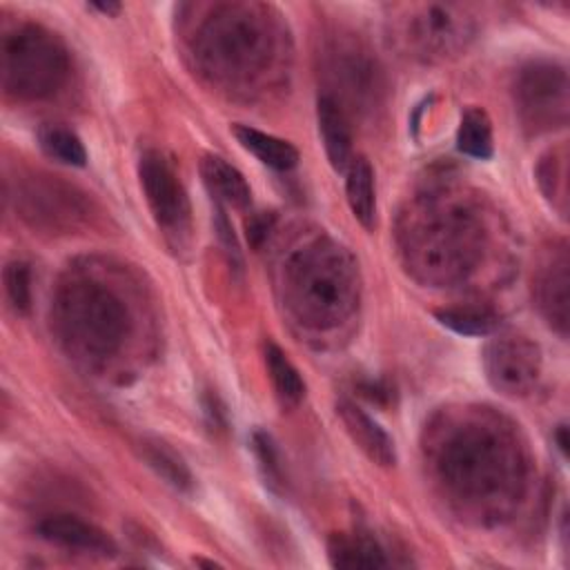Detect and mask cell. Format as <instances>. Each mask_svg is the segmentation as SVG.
Returning a JSON list of instances; mask_svg holds the SVG:
<instances>
[{
	"label": "cell",
	"mask_w": 570,
	"mask_h": 570,
	"mask_svg": "<svg viewBox=\"0 0 570 570\" xmlns=\"http://www.w3.org/2000/svg\"><path fill=\"white\" fill-rule=\"evenodd\" d=\"M4 89L16 98H42L62 82L67 58L60 42L40 27H22L4 40Z\"/></svg>",
	"instance_id": "1"
},
{
	"label": "cell",
	"mask_w": 570,
	"mask_h": 570,
	"mask_svg": "<svg viewBox=\"0 0 570 570\" xmlns=\"http://www.w3.org/2000/svg\"><path fill=\"white\" fill-rule=\"evenodd\" d=\"M514 98L523 125L532 131H548L566 125L568 78L559 65L532 62L521 69Z\"/></svg>",
	"instance_id": "2"
},
{
	"label": "cell",
	"mask_w": 570,
	"mask_h": 570,
	"mask_svg": "<svg viewBox=\"0 0 570 570\" xmlns=\"http://www.w3.org/2000/svg\"><path fill=\"white\" fill-rule=\"evenodd\" d=\"M138 178L156 225L167 236H180L189 227V200L169 160L147 149L138 158Z\"/></svg>",
	"instance_id": "3"
},
{
	"label": "cell",
	"mask_w": 570,
	"mask_h": 570,
	"mask_svg": "<svg viewBox=\"0 0 570 570\" xmlns=\"http://www.w3.org/2000/svg\"><path fill=\"white\" fill-rule=\"evenodd\" d=\"M483 367L497 392L521 396L528 394L539 379L541 352L528 336L499 334L483 350Z\"/></svg>",
	"instance_id": "4"
},
{
	"label": "cell",
	"mask_w": 570,
	"mask_h": 570,
	"mask_svg": "<svg viewBox=\"0 0 570 570\" xmlns=\"http://www.w3.org/2000/svg\"><path fill=\"white\" fill-rule=\"evenodd\" d=\"M465 16L456 4H425L412 13L410 42L425 56H443L465 38Z\"/></svg>",
	"instance_id": "5"
},
{
	"label": "cell",
	"mask_w": 570,
	"mask_h": 570,
	"mask_svg": "<svg viewBox=\"0 0 570 570\" xmlns=\"http://www.w3.org/2000/svg\"><path fill=\"white\" fill-rule=\"evenodd\" d=\"M38 534L56 546L80 550L96 557H114L118 552L114 539L98 525L71 514H51L38 523Z\"/></svg>",
	"instance_id": "6"
},
{
	"label": "cell",
	"mask_w": 570,
	"mask_h": 570,
	"mask_svg": "<svg viewBox=\"0 0 570 570\" xmlns=\"http://www.w3.org/2000/svg\"><path fill=\"white\" fill-rule=\"evenodd\" d=\"M336 414L341 416L350 439L358 445V450L374 463L390 468L396 463V448L390 434L356 403L341 399L336 403Z\"/></svg>",
	"instance_id": "7"
},
{
	"label": "cell",
	"mask_w": 570,
	"mask_h": 570,
	"mask_svg": "<svg viewBox=\"0 0 570 570\" xmlns=\"http://www.w3.org/2000/svg\"><path fill=\"white\" fill-rule=\"evenodd\" d=\"M316 122H318V134L332 169L338 174H345L352 163V134H350L347 118L334 98L330 96L318 98Z\"/></svg>",
	"instance_id": "8"
},
{
	"label": "cell",
	"mask_w": 570,
	"mask_h": 570,
	"mask_svg": "<svg viewBox=\"0 0 570 570\" xmlns=\"http://www.w3.org/2000/svg\"><path fill=\"white\" fill-rule=\"evenodd\" d=\"M200 176L218 205L227 203L238 209L249 207L252 189H249L245 176L234 165H229L225 158H220L216 154L203 156Z\"/></svg>",
	"instance_id": "9"
},
{
	"label": "cell",
	"mask_w": 570,
	"mask_h": 570,
	"mask_svg": "<svg viewBox=\"0 0 570 570\" xmlns=\"http://www.w3.org/2000/svg\"><path fill=\"white\" fill-rule=\"evenodd\" d=\"M236 140L243 149L254 154L263 165L276 169V171H289L298 163V151L292 142L276 138L272 134H265L261 129H254L249 125H234L232 127Z\"/></svg>",
	"instance_id": "10"
},
{
	"label": "cell",
	"mask_w": 570,
	"mask_h": 570,
	"mask_svg": "<svg viewBox=\"0 0 570 570\" xmlns=\"http://www.w3.org/2000/svg\"><path fill=\"white\" fill-rule=\"evenodd\" d=\"M345 196L354 218L372 229L376 223V191H374V169L365 156L352 158L345 171Z\"/></svg>",
	"instance_id": "11"
},
{
	"label": "cell",
	"mask_w": 570,
	"mask_h": 570,
	"mask_svg": "<svg viewBox=\"0 0 570 570\" xmlns=\"http://www.w3.org/2000/svg\"><path fill=\"white\" fill-rule=\"evenodd\" d=\"M327 557L334 568H383L390 563L376 541L365 534H334Z\"/></svg>",
	"instance_id": "12"
},
{
	"label": "cell",
	"mask_w": 570,
	"mask_h": 570,
	"mask_svg": "<svg viewBox=\"0 0 570 570\" xmlns=\"http://www.w3.org/2000/svg\"><path fill=\"white\" fill-rule=\"evenodd\" d=\"M539 296H541V307L546 309L550 323H554L559 327V332L566 334V325H568V261H566L563 252L559 254L557 261H552V267L541 278Z\"/></svg>",
	"instance_id": "13"
},
{
	"label": "cell",
	"mask_w": 570,
	"mask_h": 570,
	"mask_svg": "<svg viewBox=\"0 0 570 570\" xmlns=\"http://www.w3.org/2000/svg\"><path fill=\"white\" fill-rule=\"evenodd\" d=\"M456 149L479 160H488L492 156V122L481 107H470L463 111L456 129Z\"/></svg>",
	"instance_id": "14"
},
{
	"label": "cell",
	"mask_w": 570,
	"mask_h": 570,
	"mask_svg": "<svg viewBox=\"0 0 570 570\" xmlns=\"http://www.w3.org/2000/svg\"><path fill=\"white\" fill-rule=\"evenodd\" d=\"M263 356H265V367L269 372V379L274 383V390H276V396L281 399V403L296 405L305 396V383H303L298 370L292 365L287 354L272 341L265 343Z\"/></svg>",
	"instance_id": "15"
},
{
	"label": "cell",
	"mask_w": 570,
	"mask_h": 570,
	"mask_svg": "<svg viewBox=\"0 0 570 570\" xmlns=\"http://www.w3.org/2000/svg\"><path fill=\"white\" fill-rule=\"evenodd\" d=\"M38 145L40 149L69 167H82L87 163V149L76 131L65 125H42L38 129Z\"/></svg>",
	"instance_id": "16"
},
{
	"label": "cell",
	"mask_w": 570,
	"mask_h": 570,
	"mask_svg": "<svg viewBox=\"0 0 570 570\" xmlns=\"http://www.w3.org/2000/svg\"><path fill=\"white\" fill-rule=\"evenodd\" d=\"M142 456L147 465L163 476L169 485H174L180 492H189L194 485V479L185 465V461L163 441H145L142 443Z\"/></svg>",
	"instance_id": "17"
},
{
	"label": "cell",
	"mask_w": 570,
	"mask_h": 570,
	"mask_svg": "<svg viewBox=\"0 0 570 570\" xmlns=\"http://www.w3.org/2000/svg\"><path fill=\"white\" fill-rule=\"evenodd\" d=\"M441 325L450 327L456 334L465 336H488L497 327V318L492 312L481 307H452L436 312Z\"/></svg>",
	"instance_id": "18"
},
{
	"label": "cell",
	"mask_w": 570,
	"mask_h": 570,
	"mask_svg": "<svg viewBox=\"0 0 570 570\" xmlns=\"http://www.w3.org/2000/svg\"><path fill=\"white\" fill-rule=\"evenodd\" d=\"M252 448H254V454L258 459V468L263 472V479L265 483L274 490V492H281L285 481H283V468H281V461H278V452H276V445L272 441L269 434L256 430L254 436H252Z\"/></svg>",
	"instance_id": "19"
},
{
	"label": "cell",
	"mask_w": 570,
	"mask_h": 570,
	"mask_svg": "<svg viewBox=\"0 0 570 570\" xmlns=\"http://www.w3.org/2000/svg\"><path fill=\"white\" fill-rule=\"evenodd\" d=\"M4 292L11 307L18 314H24L31 303V287H29V267L20 261H13L4 267Z\"/></svg>",
	"instance_id": "20"
},
{
	"label": "cell",
	"mask_w": 570,
	"mask_h": 570,
	"mask_svg": "<svg viewBox=\"0 0 570 570\" xmlns=\"http://www.w3.org/2000/svg\"><path fill=\"white\" fill-rule=\"evenodd\" d=\"M91 7L98 9V11H102V13H107V16H114V13L120 11V4H118V2H94Z\"/></svg>",
	"instance_id": "21"
},
{
	"label": "cell",
	"mask_w": 570,
	"mask_h": 570,
	"mask_svg": "<svg viewBox=\"0 0 570 570\" xmlns=\"http://www.w3.org/2000/svg\"><path fill=\"white\" fill-rule=\"evenodd\" d=\"M557 443H559V450L566 454V450H568V439H566V425H559V430H557Z\"/></svg>",
	"instance_id": "22"
}]
</instances>
